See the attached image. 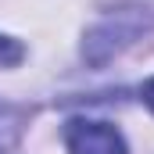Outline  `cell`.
<instances>
[{
  "label": "cell",
  "instance_id": "obj_1",
  "mask_svg": "<svg viewBox=\"0 0 154 154\" xmlns=\"http://www.w3.org/2000/svg\"><path fill=\"white\" fill-rule=\"evenodd\" d=\"M154 29V14L147 7H118L108 11L82 39V61L90 68H104L111 57H118L125 47H133L140 36Z\"/></svg>",
  "mask_w": 154,
  "mask_h": 154
},
{
  "label": "cell",
  "instance_id": "obj_2",
  "mask_svg": "<svg viewBox=\"0 0 154 154\" xmlns=\"http://www.w3.org/2000/svg\"><path fill=\"white\" fill-rule=\"evenodd\" d=\"M65 147L68 154H125V136L111 122L72 118L65 125Z\"/></svg>",
  "mask_w": 154,
  "mask_h": 154
},
{
  "label": "cell",
  "instance_id": "obj_3",
  "mask_svg": "<svg viewBox=\"0 0 154 154\" xmlns=\"http://www.w3.org/2000/svg\"><path fill=\"white\" fill-rule=\"evenodd\" d=\"M22 57H25V47L0 32V68H14V65H22Z\"/></svg>",
  "mask_w": 154,
  "mask_h": 154
},
{
  "label": "cell",
  "instance_id": "obj_4",
  "mask_svg": "<svg viewBox=\"0 0 154 154\" xmlns=\"http://www.w3.org/2000/svg\"><path fill=\"white\" fill-rule=\"evenodd\" d=\"M140 100H143V104H147V108H151V111H154V75L147 79L143 86H140Z\"/></svg>",
  "mask_w": 154,
  "mask_h": 154
}]
</instances>
